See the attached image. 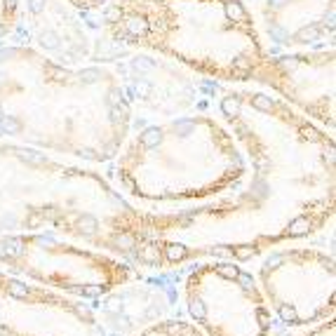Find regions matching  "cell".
<instances>
[{"label":"cell","instance_id":"obj_9","mask_svg":"<svg viewBox=\"0 0 336 336\" xmlns=\"http://www.w3.org/2000/svg\"><path fill=\"white\" fill-rule=\"evenodd\" d=\"M125 61H110L120 78L127 106L132 113V127L155 120L214 110L221 83L200 78L170 59L151 52L127 50Z\"/></svg>","mask_w":336,"mask_h":336},{"label":"cell","instance_id":"obj_8","mask_svg":"<svg viewBox=\"0 0 336 336\" xmlns=\"http://www.w3.org/2000/svg\"><path fill=\"white\" fill-rule=\"evenodd\" d=\"M254 277L277 325L287 331L313 327L336 313L334 254L313 245H277L259 256Z\"/></svg>","mask_w":336,"mask_h":336},{"label":"cell","instance_id":"obj_14","mask_svg":"<svg viewBox=\"0 0 336 336\" xmlns=\"http://www.w3.org/2000/svg\"><path fill=\"white\" fill-rule=\"evenodd\" d=\"M132 336H207L204 331H200L198 327L183 315H172V318H162L153 325L139 329Z\"/></svg>","mask_w":336,"mask_h":336},{"label":"cell","instance_id":"obj_2","mask_svg":"<svg viewBox=\"0 0 336 336\" xmlns=\"http://www.w3.org/2000/svg\"><path fill=\"white\" fill-rule=\"evenodd\" d=\"M181 212L132 204L101 167L0 139V235L52 231L106 249L141 270H172L165 235Z\"/></svg>","mask_w":336,"mask_h":336},{"label":"cell","instance_id":"obj_12","mask_svg":"<svg viewBox=\"0 0 336 336\" xmlns=\"http://www.w3.org/2000/svg\"><path fill=\"white\" fill-rule=\"evenodd\" d=\"M181 268L141 270L134 280L116 287L113 292L104 294L89 306L110 336H132L162 318L181 315Z\"/></svg>","mask_w":336,"mask_h":336},{"label":"cell","instance_id":"obj_10","mask_svg":"<svg viewBox=\"0 0 336 336\" xmlns=\"http://www.w3.org/2000/svg\"><path fill=\"white\" fill-rule=\"evenodd\" d=\"M0 336H110L92 306L0 268Z\"/></svg>","mask_w":336,"mask_h":336},{"label":"cell","instance_id":"obj_4","mask_svg":"<svg viewBox=\"0 0 336 336\" xmlns=\"http://www.w3.org/2000/svg\"><path fill=\"white\" fill-rule=\"evenodd\" d=\"M104 43L151 52L221 85H254L270 54L247 0H110Z\"/></svg>","mask_w":336,"mask_h":336},{"label":"cell","instance_id":"obj_7","mask_svg":"<svg viewBox=\"0 0 336 336\" xmlns=\"http://www.w3.org/2000/svg\"><path fill=\"white\" fill-rule=\"evenodd\" d=\"M179 303L183 318L207 336H277L282 329L254 270L242 261L212 256L186 264L179 277Z\"/></svg>","mask_w":336,"mask_h":336},{"label":"cell","instance_id":"obj_1","mask_svg":"<svg viewBox=\"0 0 336 336\" xmlns=\"http://www.w3.org/2000/svg\"><path fill=\"white\" fill-rule=\"evenodd\" d=\"M214 113L226 122L247 160L237 188L181 212L165 235L174 264L198 259L256 261L264 252L320 235L334 221V134L268 89L223 85Z\"/></svg>","mask_w":336,"mask_h":336},{"label":"cell","instance_id":"obj_13","mask_svg":"<svg viewBox=\"0 0 336 336\" xmlns=\"http://www.w3.org/2000/svg\"><path fill=\"white\" fill-rule=\"evenodd\" d=\"M252 12L268 52L334 47V0H256Z\"/></svg>","mask_w":336,"mask_h":336},{"label":"cell","instance_id":"obj_11","mask_svg":"<svg viewBox=\"0 0 336 336\" xmlns=\"http://www.w3.org/2000/svg\"><path fill=\"white\" fill-rule=\"evenodd\" d=\"M336 54L334 47L301 52H270L254 87L268 89L322 129H336Z\"/></svg>","mask_w":336,"mask_h":336},{"label":"cell","instance_id":"obj_5","mask_svg":"<svg viewBox=\"0 0 336 336\" xmlns=\"http://www.w3.org/2000/svg\"><path fill=\"white\" fill-rule=\"evenodd\" d=\"M104 172L141 210L177 212L231 193L247 160L226 122L198 110L132 127Z\"/></svg>","mask_w":336,"mask_h":336},{"label":"cell","instance_id":"obj_16","mask_svg":"<svg viewBox=\"0 0 336 336\" xmlns=\"http://www.w3.org/2000/svg\"><path fill=\"white\" fill-rule=\"evenodd\" d=\"M289 336H336V320L327 318V320H322V322H318V325H313V327L292 331Z\"/></svg>","mask_w":336,"mask_h":336},{"label":"cell","instance_id":"obj_17","mask_svg":"<svg viewBox=\"0 0 336 336\" xmlns=\"http://www.w3.org/2000/svg\"><path fill=\"white\" fill-rule=\"evenodd\" d=\"M64 5H68L71 10L80 12V14H99L110 0H61Z\"/></svg>","mask_w":336,"mask_h":336},{"label":"cell","instance_id":"obj_15","mask_svg":"<svg viewBox=\"0 0 336 336\" xmlns=\"http://www.w3.org/2000/svg\"><path fill=\"white\" fill-rule=\"evenodd\" d=\"M24 17V0H0V43L19 35Z\"/></svg>","mask_w":336,"mask_h":336},{"label":"cell","instance_id":"obj_3","mask_svg":"<svg viewBox=\"0 0 336 336\" xmlns=\"http://www.w3.org/2000/svg\"><path fill=\"white\" fill-rule=\"evenodd\" d=\"M132 129L110 64H61L24 40L0 43V139L104 170Z\"/></svg>","mask_w":336,"mask_h":336},{"label":"cell","instance_id":"obj_6","mask_svg":"<svg viewBox=\"0 0 336 336\" xmlns=\"http://www.w3.org/2000/svg\"><path fill=\"white\" fill-rule=\"evenodd\" d=\"M0 268L85 303L97 301L141 273V268L106 249L52 231L0 235Z\"/></svg>","mask_w":336,"mask_h":336}]
</instances>
